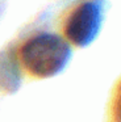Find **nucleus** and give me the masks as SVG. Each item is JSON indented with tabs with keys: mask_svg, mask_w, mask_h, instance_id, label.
I'll return each mask as SVG.
<instances>
[{
	"mask_svg": "<svg viewBox=\"0 0 121 122\" xmlns=\"http://www.w3.org/2000/svg\"><path fill=\"white\" fill-rule=\"evenodd\" d=\"M71 58V47L59 36L44 33L26 41L21 47V61L32 75L51 77L65 70Z\"/></svg>",
	"mask_w": 121,
	"mask_h": 122,
	"instance_id": "1",
	"label": "nucleus"
},
{
	"mask_svg": "<svg viewBox=\"0 0 121 122\" xmlns=\"http://www.w3.org/2000/svg\"><path fill=\"white\" fill-rule=\"evenodd\" d=\"M103 24V9L97 1H86L70 15L66 22V37L71 43L86 47L95 41Z\"/></svg>",
	"mask_w": 121,
	"mask_h": 122,
	"instance_id": "2",
	"label": "nucleus"
}]
</instances>
